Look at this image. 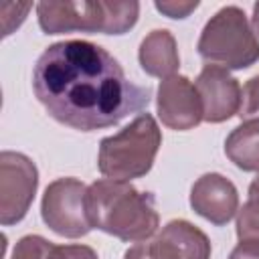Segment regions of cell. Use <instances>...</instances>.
I'll list each match as a JSON object with an SVG mask.
<instances>
[{
  "mask_svg": "<svg viewBox=\"0 0 259 259\" xmlns=\"http://www.w3.org/2000/svg\"><path fill=\"white\" fill-rule=\"evenodd\" d=\"M162 146V132L150 113H140L123 130L99 142L97 168L105 178L125 180L146 176Z\"/></svg>",
  "mask_w": 259,
  "mask_h": 259,
  "instance_id": "cell-4",
  "label": "cell"
},
{
  "mask_svg": "<svg viewBox=\"0 0 259 259\" xmlns=\"http://www.w3.org/2000/svg\"><path fill=\"white\" fill-rule=\"evenodd\" d=\"M51 259H99L87 245H55Z\"/></svg>",
  "mask_w": 259,
  "mask_h": 259,
  "instance_id": "cell-17",
  "label": "cell"
},
{
  "mask_svg": "<svg viewBox=\"0 0 259 259\" xmlns=\"http://www.w3.org/2000/svg\"><path fill=\"white\" fill-rule=\"evenodd\" d=\"M156 109L162 123L176 132H186L202 121V101L194 83L184 75L160 81Z\"/></svg>",
  "mask_w": 259,
  "mask_h": 259,
  "instance_id": "cell-9",
  "label": "cell"
},
{
  "mask_svg": "<svg viewBox=\"0 0 259 259\" xmlns=\"http://www.w3.org/2000/svg\"><path fill=\"white\" fill-rule=\"evenodd\" d=\"M190 206L196 214L217 227L227 225L239 210V192L235 184L219 172H206L190 188Z\"/></svg>",
  "mask_w": 259,
  "mask_h": 259,
  "instance_id": "cell-11",
  "label": "cell"
},
{
  "mask_svg": "<svg viewBox=\"0 0 259 259\" xmlns=\"http://www.w3.org/2000/svg\"><path fill=\"white\" fill-rule=\"evenodd\" d=\"M87 188L77 178H57L45 188L40 217L53 233L79 239L93 229L87 217Z\"/></svg>",
  "mask_w": 259,
  "mask_h": 259,
  "instance_id": "cell-6",
  "label": "cell"
},
{
  "mask_svg": "<svg viewBox=\"0 0 259 259\" xmlns=\"http://www.w3.org/2000/svg\"><path fill=\"white\" fill-rule=\"evenodd\" d=\"M32 91L53 119L79 132L111 127L150 105L152 87L130 81L101 45L61 40L42 51Z\"/></svg>",
  "mask_w": 259,
  "mask_h": 259,
  "instance_id": "cell-1",
  "label": "cell"
},
{
  "mask_svg": "<svg viewBox=\"0 0 259 259\" xmlns=\"http://www.w3.org/2000/svg\"><path fill=\"white\" fill-rule=\"evenodd\" d=\"M198 55L225 69H247L259 61V40L247 14L239 6H223L204 24L198 38Z\"/></svg>",
  "mask_w": 259,
  "mask_h": 259,
  "instance_id": "cell-5",
  "label": "cell"
},
{
  "mask_svg": "<svg viewBox=\"0 0 259 259\" xmlns=\"http://www.w3.org/2000/svg\"><path fill=\"white\" fill-rule=\"evenodd\" d=\"M249 198H259V174L249 184Z\"/></svg>",
  "mask_w": 259,
  "mask_h": 259,
  "instance_id": "cell-21",
  "label": "cell"
},
{
  "mask_svg": "<svg viewBox=\"0 0 259 259\" xmlns=\"http://www.w3.org/2000/svg\"><path fill=\"white\" fill-rule=\"evenodd\" d=\"M229 259H259V241H241L231 251Z\"/></svg>",
  "mask_w": 259,
  "mask_h": 259,
  "instance_id": "cell-19",
  "label": "cell"
},
{
  "mask_svg": "<svg viewBox=\"0 0 259 259\" xmlns=\"http://www.w3.org/2000/svg\"><path fill=\"white\" fill-rule=\"evenodd\" d=\"M38 26L47 34L63 32H103L123 34L136 26L140 2H105V0H65L38 2Z\"/></svg>",
  "mask_w": 259,
  "mask_h": 259,
  "instance_id": "cell-3",
  "label": "cell"
},
{
  "mask_svg": "<svg viewBox=\"0 0 259 259\" xmlns=\"http://www.w3.org/2000/svg\"><path fill=\"white\" fill-rule=\"evenodd\" d=\"M138 59H140L142 69L150 77L168 79V77L176 75V71L180 67L176 38L166 28H156V30L148 32L144 36V40L140 42Z\"/></svg>",
  "mask_w": 259,
  "mask_h": 259,
  "instance_id": "cell-12",
  "label": "cell"
},
{
  "mask_svg": "<svg viewBox=\"0 0 259 259\" xmlns=\"http://www.w3.org/2000/svg\"><path fill=\"white\" fill-rule=\"evenodd\" d=\"M239 241H259V198H249L237 210Z\"/></svg>",
  "mask_w": 259,
  "mask_h": 259,
  "instance_id": "cell-14",
  "label": "cell"
},
{
  "mask_svg": "<svg viewBox=\"0 0 259 259\" xmlns=\"http://www.w3.org/2000/svg\"><path fill=\"white\" fill-rule=\"evenodd\" d=\"M55 245L40 235H26L16 241L12 259H51Z\"/></svg>",
  "mask_w": 259,
  "mask_h": 259,
  "instance_id": "cell-15",
  "label": "cell"
},
{
  "mask_svg": "<svg viewBox=\"0 0 259 259\" xmlns=\"http://www.w3.org/2000/svg\"><path fill=\"white\" fill-rule=\"evenodd\" d=\"M123 259H210V241L192 223L174 219L154 239L132 245Z\"/></svg>",
  "mask_w": 259,
  "mask_h": 259,
  "instance_id": "cell-8",
  "label": "cell"
},
{
  "mask_svg": "<svg viewBox=\"0 0 259 259\" xmlns=\"http://www.w3.org/2000/svg\"><path fill=\"white\" fill-rule=\"evenodd\" d=\"M162 14L170 16V18H186L192 10L198 8V0H192V2H182V0H168V2H156L154 4Z\"/></svg>",
  "mask_w": 259,
  "mask_h": 259,
  "instance_id": "cell-18",
  "label": "cell"
},
{
  "mask_svg": "<svg viewBox=\"0 0 259 259\" xmlns=\"http://www.w3.org/2000/svg\"><path fill=\"white\" fill-rule=\"evenodd\" d=\"M38 188V170L34 162L20 154L4 150L0 154V223L4 227L20 223Z\"/></svg>",
  "mask_w": 259,
  "mask_h": 259,
  "instance_id": "cell-7",
  "label": "cell"
},
{
  "mask_svg": "<svg viewBox=\"0 0 259 259\" xmlns=\"http://www.w3.org/2000/svg\"><path fill=\"white\" fill-rule=\"evenodd\" d=\"M194 87L202 101V119L208 123H223L239 113L241 107V85L219 65H204L198 73Z\"/></svg>",
  "mask_w": 259,
  "mask_h": 259,
  "instance_id": "cell-10",
  "label": "cell"
},
{
  "mask_svg": "<svg viewBox=\"0 0 259 259\" xmlns=\"http://www.w3.org/2000/svg\"><path fill=\"white\" fill-rule=\"evenodd\" d=\"M241 119H259V75L251 77L241 89V107L237 113Z\"/></svg>",
  "mask_w": 259,
  "mask_h": 259,
  "instance_id": "cell-16",
  "label": "cell"
},
{
  "mask_svg": "<svg viewBox=\"0 0 259 259\" xmlns=\"http://www.w3.org/2000/svg\"><path fill=\"white\" fill-rule=\"evenodd\" d=\"M87 217L93 229L125 243L150 239L160 225L152 192H142L125 180L101 178L87 188Z\"/></svg>",
  "mask_w": 259,
  "mask_h": 259,
  "instance_id": "cell-2",
  "label": "cell"
},
{
  "mask_svg": "<svg viewBox=\"0 0 259 259\" xmlns=\"http://www.w3.org/2000/svg\"><path fill=\"white\" fill-rule=\"evenodd\" d=\"M227 158L245 172H259V119L237 125L225 140Z\"/></svg>",
  "mask_w": 259,
  "mask_h": 259,
  "instance_id": "cell-13",
  "label": "cell"
},
{
  "mask_svg": "<svg viewBox=\"0 0 259 259\" xmlns=\"http://www.w3.org/2000/svg\"><path fill=\"white\" fill-rule=\"evenodd\" d=\"M251 28L255 34H259V2L253 4V16H251Z\"/></svg>",
  "mask_w": 259,
  "mask_h": 259,
  "instance_id": "cell-20",
  "label": "cell"
}]
</instances>
